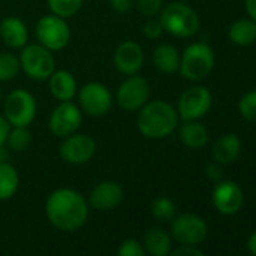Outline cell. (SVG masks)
Here are the masks:
<instances>
[{
  "instance_id": "d4e9b609",
  "label": "cell",
  "mask_w": 256,
  "mask_h": 256,
  "mask_svg": "<svg viewBox=\"0 0 256 256\" xmlns=\"http://www.w3.org/2000/svg\"><path fill=\"white\" fill-rule=\"evenodd\" d=\"M47 4L52 14L66 20L74 17L82 10L83 0H47Z\"/></svg>"
},
{
  "instance_id": "8fae6325",
  "label": "cell",
  "mask_w": 256,
  "mask_h": 256,
  "mask_svg": "<svg viewBox=\"0 0 256 256\" xmlns=\"http://www.w3.org/2000/svg\"><path fill=\"white\" fill-rule=\"evenodd\" d=\"M78 104L82 112L90 116L106 114L113 104V96L108 88L98 82L86 83L78 92Z\"/></svg>"
},
{
  "instance_id": "277c9868",
  "label": "cell",
  "mask_w": 256,
  "mask_h": 256,
  "mask_svg": "<svg viewBox=\"0 0 256 256\" xmlns=\"http://www.w3.org/2000/svg\"><path fill=\"white\" fill-rule=\"evenodd\" d=\"M214 62L216 56L212 48L205 42H194L184 50L180 62V71L187 80L199 82L212 71Z\"/></svg>"
},
{
  "instance_id": "74e56055",
  "label": "cell",
  "mask_w": 256,
  "mask_h": 256,
  "mask_svg": "<svg viewBox=\"0 0 256 256\" xmlns=\"http://www.w3.org/2000/svg\"><path fill=\"white\" fill-rule=\"evenodd\" d=\"M247 247H248V252L256 256V232H253L250 235V238L247 241Z\"/></svg>"
},
{
  "instance_id": "cb8c5ba5",
  "label": "cell",
  "mask_w": 256,
  "mask_h": 256,
  "mask_svg": "<svg viewBox=\"0 0 256 256\" xmlns=\"http://www.w3.org/2000/svg\"><path fill=\"white\" fill-rule=\"evenodd\" d=\"M229 38L236 46H250L256 41V22L238 20L230 26Z\"/></svg>"
},
{
  "instance_id": "9c48e42d",
  "label": "cell",
  "mask_w": 256,
  "mask_h": 256,
  "mask_svg": "<svg viewBox=\"0 0 256 256\" xmlns=\"http://www.w3.org/2000/svg\"><path fill=\"white\" fill-rule=\"evenodd\" d=\"M83 113L82 108L74 104L72 101H62L50 114L48 128L56 138H68L74 133L82 125Z\"/></svg>"
},
{
  "instance_id": "603a6c76",
  "label": "cell",
  "mask_w": 256,
  "mask_h": 256,
  "mask_svg": "<svg viewBox=\"0 0 256 256\" xmlns=\"http://www.w3.org/2000/svg\"><path fill=\"white\" fill-rule=\"evenodd\" d=\"M20 184V176L17 169L4 162L0 163V200H6L17 193Z\"/></svg>"
},
{
  "instance_id": "7402d4cb",
  "label": "cell",
  "mask_w": 256,
  "mask_h": 256,
  "mask_svg": "<svg viewBox=\"0 0 256 256\" xmlns=\"http://www.w3.org/2000/svg\"><path fill=\"white\" fill-rule=\"evenodd\" d=\"M145 250L152 256H169L172 250L170 235L162 228H152L145 235Z\"/></svg>"
},
{
  "instance_id": "ffe728a7",
  "label": "cell",
  "mask_w": 256,
  "mask_h": 256,
  "mask_svg": "<svg viewBox=\"0 0 256 256\" xmlns=\"http://www.w3.org/2000/svg\"><path fill=\"white\" fill-rule=\"evenodd\" d=\"M152 62L156 68L164 74H174L180 70L181 56L178 50L170 44H160L152 54Z\"/></svg>"
},
{
  "instance_id": "52a82bcc",
  "label": "cell",
  "mask_w": 256,
  "mask_h": 256,
  "mask_svg": "<svg viewBox=\"0 0 256 256\" xmlns=\"http://www.w3.org/2000/svg\"><path fill=\"white\" fill-rule=\"evenodd\" d=\"M4 110L11 126H29L36 116V100L29 90L16 89L6 96Z\"/></svg>"
},
{
  "instance_id": "d6986e66",
  "label": "cell",
  "mask_w": 256,
  "mask_h": 256,
  "mask_svg": "<svg viewBox=\"0 0 256 256\" xmlns=\"http://www.w3.org/2000/svg\"><path fill=\"white\" fill-rule=\"evenodd\" d=\"M241 151V142L235 134L222 136L212 146V157L218 164H229L235 162Z\"/></svg>"
},
{
  "instance_id": "4fadbf2b",
  "label": "cell",
  "mask_w": 256,
  "mask_h": 256,
  "mask_svg": "<svg viewBox=\"0 0 256 256\" xmlns=\"http://www.w3.org/2000/svg\"><path fill=\"white\" fill-rule=\"evenodd\" d=\"M96 152V144L94 138L88 134H71L64 138L60 144L59 154L64 162L70 164H83L88 163Z\"/></svg>"
},
{
  "instance_id": "4dcf8cb0",
  "label": "cell",
  "mask_w": 256,
  "mask_h": 256,
  "mask_svg": "<svg viewBox=\"0 0 256 256\" xmlns=\"http://www.w3.org/2000/svg\"><path fill=\"white\" fill-rule=\"evenodd\" d=\"M118 256H146V250L139 241L126 240L119 246Z\"/></svg>"
},
{
  "instance_id": "8992f818",
  "label": "cell",
  "mask_w": 256,
  "mask_h": 256,
  "mask_svg": "<svg viewBox=\"0 0 256 256\" xmlns=\"http://www.w3.org/2000/svg\"><path fill=\"white\" fill-rule=\"evenodd\" d=\"M35 34L40 44L50 52H59L65 48L71 40V29L66 20L54 14L41 17L36 23Z\"/></svg>"
},
{
  "instance_id": "8d00e7d4",
  "label": "cell",
  "mask_w": 256,
  "mask_h": 256,
  "mask_svg": "<svg viewBox=\"0 0 256 256\" xmlns=\"http://www.w3.org/2000/svg\"><path fill=\"white\" fill-rule=\"evenodd\" d=\"M246 11L253 22H256V0H246Z\"/></svg>"
},
{
  "instance_id": "484cf974",
  "label": "cell",
  "mask_w": 256,
  "mask_h": 256,
  "mask_svg": "<svg viewBox=\"0 0 256 256\" xmlns=\"http://www.w3.org/2000/svg\"><path fill=\"white\" fill-rule=\"evenodd\" d=\"M6 142L17 152L26 151L32 144V133L29 126H12L10 130Z\"/></svg>"
},
{
  "instance_id": "44dd1931",
  "label": "cell",
  "mask_w": 256,
  "mask_h": 256,
  "mask_svg": "<svg viewBox=\"0 0 256 256\" xmlns=\"http://www.w3.org/2000/svg\"><path fill=\"white\" fill-rule=\"evenodd\" d=\"M180 138L186 146L192 150H199L208 144V130L200 122L186 120L180 130Z\"/></svg>"
},
{
  "instance_id": "6da1fadb",
  "label": "cell",
  "mask_w": 256,
  "mask_h": 256,
  "mask_svg": "<svg viewBox=\"0 0 256 256\" xmlns=\"http://www.w3.org/2000/svg\"><path fill=\"white\" fill-rule=\"evenodd\" d=\"M46 214L53 226L62 230L82 228L89 216V204L72 188L54 190L46 202Z\"/></svg>"
},
{
  "instance_id": "e575fe53",
  "label": "cell",
  "mask_w": 256,
  "mask_h": 256,
  "mask_svg": "<svg viewBox=\"0 0 256 256\" xmlns=\"http://www.w3.org/2000/svg\"><path fill=\"white\" fill-rule=\"evenodd\" d=\"M10 130H11L10 122H8L4 116H0V146H4V145L6 144Z\"/></svg>"
},
{
  "instance_id": "e0dca14e",
  "label": "cell",
  "mask_w": 256,
  "mask_h": 256,
  "mask_svg": "<svg viewBox=\"0 0 256 256\" xmlns=\"http://www.w3.org/2000/svg\"><path fill=\"white\" fill-rule=\"evenodd\" d=\"M48 89L52 95L60 102L72 101V98L77 94V82L70 71L59 70L48 77Z\"/></svg>"
},
{
  "instance_id": "f1b7e54d",
  "label": "cell",
  "mask_w": 256,
  "mask_h": 256,
  "mask_svg": "<svg viewBox=\"0 0 256 256\" xmlns=\"http://www.w3.org/2000/svg\"><path fill=\"white\" fill-rule=\"evenodd\" d=\"M240 112L244 119L250 122H256V90H252L241 98Z\"/></svg>"
},
{
  "instance_id": "5bb4252c",
  "label": "cell",
  "mask_w": 256,
  "mask_h": 256,
  "mask_svg": "<svg viewBox=\"0 0 256 256\" xmlns=\"http://www.w3.org/2000/svg\"><path fill=\"white\" fill-rule=\"evenodd\" d=\"M145 62V53L140 47V44L134 41H125L118 46L113 64L116 70L124 76H134L138 74Z\"/></svg>"
},
{
  "instance_id": "ac0fdd59",
  "label": "cell",
  "mask_w": 256,
  "mask_h": 256,
  "mask_svg": "<svg viewBox=\"0 0 256 256\" xmlns=\"http://www.w3.org/2000/svg\"><path fill=\"white\" fill-rule=\"evenodd\" d=\"M0 36L11 48H23L28 44L29 32L26 24L17 17H6L0 23Z\"/></svg>"
},
{
  "instance_id": "3957f363",
  "label": "cell",
  "mask_w": 256,
  "mask_h": 256,
  "mask_svg": "<svg viewBox=\"0 0 256 256\" xmlns=\"http://www.w3.org/2000/svg\"><path fill=\"white\" fill-rule=\"evenodd\" d=\"M158 20L164 32L178 38L193 36L200 26V20L196 11L181 2H174L164 6L160 11Z\"/></svg>"
},
{
  "instance_id": "2e32d148",
  "label": "cell",
  "mask_w": 256,
  "mask_h": 256,
  "mask_svg": "<svg viewBox=\"0 0 256 256\" xmlns=\"http://www.w3.org/2000/svg\"><path fill=\"white\" fill-rule=\"evenodd\" d=\"M124 199L122 187L114 181H102L94 187L89 194V204L95 210L108 211L116 208Z\"/></svg>"
},
{
  "instance_id": "1f68e13d",
  "label": "cell",
  "mask_w": 256,
  "mask_h": 256,
  "mask_svg": "<svg viewBox=\"0 0 256 256\" xmlns=\"http://www.w3.org/2000/svg\"><path fill=\"white\" fill-rule=\"evenodd\" d=\"M163 32H164V30H163V26H162L160 20L150 18V20L145 23V26H144V34H145V36L150 38V40H157V38H160Z\"/></svg>"
},
{
  "instance_id": "4316f807",
  "label": "cell",
  "mask_w": 256,
  "mask_h": 256,
  "mask_svg": "<svg viewBox=\"0 0 256 256\" xmlns=\"http://www.w3.org/2000/svg\"><path fill=\"white\" fill-rule=\"evenodd\" d=\"M20 60L11 53H0V82H10L20 72Z\"/></svg>"
},
{
  "instance_id": "d590c367",
  "label": "cell",
  "mask_w": 256,
  "mask_h": 256,
  "mask_svg": "<svg viewBox=\"0 0 256 256\" xmlns=\"http://www.w3.org/2000/svg\"><path fill=\"white\" fill-rule=\"evenodd\" d=\"M206 175L210 180L212 181H218L222 178V168L218 163H214V164H208L206 168Z\"/></svg>"
},
{
  "instance_id": "f546056e",
  "label": "cell",
  "mask_w": 256,
  "mask_h": 256,
  "mask_svg": "<svg viewBox=\"0 0 256 256\" xmlns=\"http://www.w3.org/2000/svg\"><path fill=\"white\" fill-rule=\"evenodd\" d=\"M139 12L148 18H154L163 10V0H134Z\"/></svg>"
},
{
  "instance_id": "ba28073f",
  "label": "cell",
  "mask_w": 256,
  "mask_h": 256,
  "mask_svg": "<svg viewBox=\"0 0 256 256\" xmlns=\"http://www.w3.org/2000/svg\"><path fill=\"white\" fill-rule=\"evenodd\" d=\"M150 83L140 76H126L116 92L119 107L126 112H139L150 100Z\"/></svg>"
},
{
  "instance_id": "d6a6232c",
  "label": "cell",
  "mask_w": 256,
  "mask_h": 256,
  "mask_svg": "<svg viewBox=\"0 0 256 256\" xmlns=\"http://www.w3.org/2000/svg\"><path fill=\"white\" fill-rule=\"evenodd\" d=\"M108 2H110L112 8L119 14L128 12L134 5V0H108Z\"/></svg>"
},
{
  "instance_id": "9a60e30c",
  "label": "cell",
  "mask_w": 256,
  "mask_h": 256,
  "mask_svg": "<svg viewBox=\"0 0 256 256\" xmlns=\"http://www.w3.org/2000/svg\"><path fill=\"white\" fill-rule=\"evenodd\" d=\"M242 200H244V196H242L241 188L232 181L218 182L212 192L214 206L222 214H226V216H230L240 211V208L242 206Z\"/></svg>"
},
{
  "instance_id": "836d02e7",
  "label": "cell",
  "mask_w": 256,
  "mask_h": 256,
  "mask_svg": "<svg viewBox=\"0 0 256 256\" xmlns=\"http://www.w3.org/2000/svg\"><path fill=\"white\" fill-rule=\"evenodd\" d=\"M169 256H205L200 250L194 248L193 246H181L169 253Z\"/></svg>"
},
{
  "instance_id": "7a4b0ae2",
  "label": "cell",
  "mask_w": 256,
  "mask_h": 256,
  "mask_svg": "<svg viewBox=\"0 0 256 256\" xmlns=\"http://www.w3.org/2000/svg\"><path fill=\"white\" fill-rule=\"evenodd\" d=\"M176 108L166 101H148L138 114V130L148 139H164L178 125Z\"/></svg>"
},
{
  "instance_id": "5b68a950",
  "label": "cell",
  "mask_w": 256,
  "mask_h": 256,
  "mask_svg": "<svg viewBox=\"0 0 256 256\" xmlns=\"http://www.w3.org/2000/svg\"><path fill=\"white\" fill-rule=\"evenodd\" d=\"M18 60L22 70L35 80H48V77L56 71L53 52L41 44L24 46Z\"/></svg>"
},
{
  "instance_id": "f35d334b",
  "label": "cell",
  "mask_w": 256,
  "mask_h": 256,
  "mask_svg": "<svg viewBox=\"0 0 256 256\" xmlns=\"http://www.w3.org/2000/svg\"><path fill=\"white\" fill-rule=\"evenodd\" d=\"M0 98H2V89H0Z\"/></svg>"
},
{
  "instance_id": "30bf717a",
  "label": "cell",
  "mask_w": 256,
  "mask_h": 256,
  "mask_svg": "<svg viewBox=\"0 0 256 256\" xmlns=\"http://www.w3.org/2000/svg\"><path fill=\"white\" fill-rule=\"evenodd\" d=\"M211 92L204 86H192L186 89L178 100V116L186 120H198L211 108Z\"/></svg>"
},
{
  "instance_id": "83f0119b",
  "label": "cell",
  "mask_w": 256,
  "mask_h": 256,
  "mask_svg": "<svg viewBox=\"0 0 256 256\" xmlns=\"http://www.w3.org/2000/svg\"><path fill=\"white\" fill-rule=\"evenodd\" d=\"M151 208H152L154 217L163 222L174 220V217L176 216V205L169 198H157L152 202Z\"/></svg>"
},
{
  "instance_id": "7c38bea8",
  "label": "cell",
  "mask_w": 256,
  "mask_h": 256,
  "mask_svg": "<svg viewBox=\"0 0 256 256\" xmlns=\"http://www.w3.org/2000/svg\"><path fill=\"white\" fill-rule=\"evenodd\" d=\"M206 223L194 214H181L174 217L172 236L182 246H196L206 236Z\"/></svg>"
}]
</instances>
